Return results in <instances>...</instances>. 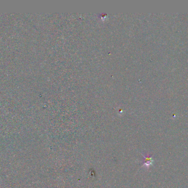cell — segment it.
Segmentation results:
<instances>
[{
  "instance_id": "6da1fadb",
  "label": "cell",
  "mask_w": 188,
  "mask_h": 188,
  "mask_svg": "<svg viewBox=\"0 0 188 188\" xmlns=\"http://www.w3.org/2000/svg\"><path fill=\"white\" fill-rule=\"evenodd\" d=\"M143 167H145L147 168H148L151 166L153 165V161L152 157L150 156L148 154H143Z\"/></svg>"
}]
</instances>
